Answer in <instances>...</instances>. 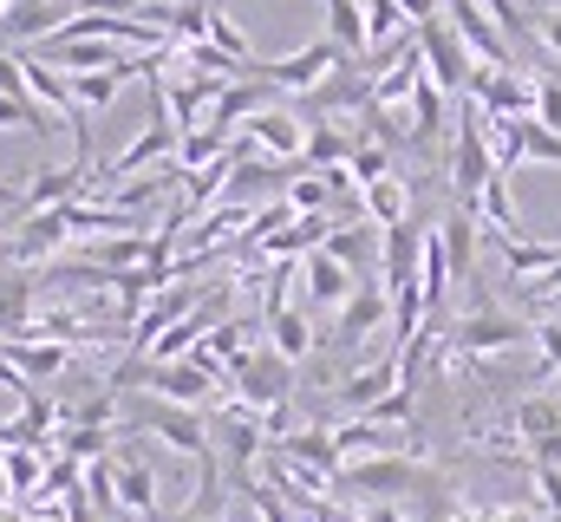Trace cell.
Segmentation results:
<instances>
[{
	"mask_svg": "<svg viewBox=\"0 0 561 522\" xmlns=\"http://www.w3.org/2000/svg\"><path fill=\"white\" fill-rule=\"evenodd\" d=\"M268 353H280L287 366H300L307 353H313V320L300 314V307H268Z\"/></svg>",
	"mask_w": 561,
	"mask_h": 522,
	"instance_id": "obj_24",
	"label": "cell"
},
{
	"mask_svg": "<svg viewBox=\"0 0 561 522\" xmlns=\"http://www.w3.org/2000/svg\"><path fill=\"white\" fill-rule=\"evenodd\" d=\"M536 347H542V373H561V320H536Z\"/></svg>",
	"mask_w": 561,
	"mask_h": 522,
	"instance_id": "obj_38",
	"label": "cell"
},
{
	"mask_svg": "<svg viewBox=\"0 0 561 522\" xmlns=\"http://www.w3.org/2000/svg\"><path fill=\"white\" fill-rule=\"evenodd\" d=\"M490 125H516V118H536V79L523 72V66H510V72H490V66H477L470 72V92H463Z\"/></svg>",
	"mask_w": 561,
	"mask_h": 522,
	"instance_id": "obj_4",
	"label": "cell"
},
{
	"mask_svg": "<svg viewBox=\"0 0 561 522\" xmlns=\"http://www.w3.org/2000/svg\"><path fill=\"white\" fill-rule=\"evenodd\" d=\"M0 130H33V137H46V112H39L26 92H0Z\"/></svg>",
	"mask_w": 561,
	"mask_h": 522,
	"instance_id": "obj_35",
	"label": "cell"
},
{
	"mask_svg": "<svg viewBox=\"0 0 561 522\" xmlns=\"http://www.w3.org/2000/svg\"><path fill=\"white\" fill-rule=\"evenodd\" d=\"M450 522H490L483 510H450Z\"/></svg>",
	"mask_w": 561,
	"mask_h": 522,
	"instance_id": "obj_43",
	"label": "cell"
},
{
	"mask_svg": "<svg viewBox=\"0 0 561 522\" xmlns=\"http://www.w3.org/2000/svg\"><path fill=\"white\" fill-rule=\"evenodd\" d=\"M419 59H424V79L450 99V92H470V72H477V59L463 53V39L450 33V20H424L419 33Z\"/></svg>",
	"mask_w": 561,
	"mask_h": 522,
	"instance_id": "obj_8",
	"label": "cell"
},
{
	"mask_svg": "<svg viewBox=\"0 0 561 522\" xmlns=\"http://www.w3.org/2000/svg\"><path fill=\"white\" fill-rule=\"evenodd\" d=\"M112 470H118V510L131 522H157V470H150V457L131 444Z\"/></svg>",
	"mask_w": 561,
	"mask_h": 522,
	"instance_id": "obj_19",
	"label": "cell"
},
{
	"mask_svg": "<svg viewBox=\"0 0 561 522\" xmlns=\"http://www.w3.org/2000/svg\"><path fill=\"white\" fill-rule=\"evenodd\" d=\"M229 398L242 405V411H255V418H268V411H280L287 398H294V366L280 360V353H249L229 379Z\"/></svg>",
	"mask_w": 561,
	"mask_h": 522,
	"instance_id": "obj_5",
	"label": "cell"
},
{
	"mask_svg": "<svg viewBox=\"0 0 561 522\" xmlns=\"http://www.w3.org/2000/svg\"><path fill=\"white\" fill-rule=\"evenodd\" d=\"M437 242H444V261H450V281H463L477 268V216L470 209H450L444 229H437Z\"/></svg>",
	"mask_w": 561,
	"mask_h": 522,
	"instance_id": "obj_26",
	"label": "cell"
},
{
	"mask_svg": "<svg viewBox=\"0 0 561 522\" xmlns=\"http://www.w3.org/2000/svg\"><path fill=\"white\" fill-rule=\"evenodd\" d=\"M268 451H280L287 464H300V470H313V477H340V444H333V424H300V431H287L280 444H268Z\"/></svg>",
	"mask_w": 561,
	"mask_h": 522,
	"instance_id": "obj_17",
	"label": "cell"
},
{
	"mask_svg": "<svg viewBox=\"0 0 561 522\" xmlns=\"http://www.w3.org/2000/svg\"><path fill=\"white\" fill-rule=\"evenodd\" d=\"M0 360H7L26 386L72 373V347H59V340H0Z\"/></svg>",
	"mask_w": 561,
	"mask_h": 522,
	"instance_id": "obj_18",
	"label": "cell"
},
{
	"mask_svg": "<svg viewBox=\"0 0 561 522\" xmlns=\"http://www.w3.org/2000/svg\"><path fill=\"white\" fill-rule=\"evenodd\" d=\"M536 125L561 137V72H542L536 79Z\"/></svg>",
	"mask_w": 561,
	"mask_h": 522,
	"instance_id": "obj_37",
	"label": "cell"
},
{
	"mask_svg": "<svg viewBox=\"0 0 561 522\" xmlns=\"http://www.w3.org/2000/svg\"><path fill=\"white\" fill-rule=\"evenodd\" d=\"M0 457H7V451H0Z\"/></svg>",
	"mask_w": 561,
	"mask_h": 522,
	"instance_id": "obj_45",
	"label": "cell"
},
{
	"mask_svg": "<svg viewBox=\"0 0 561 522\" xmlns=\"http://www.w3.org/2000/svg\"><path fill=\"white\" fill-rule=\"evenodd\" d=\"M196 300H203V294H196V287H183V281H170L163 294H150V300H144V314L125 327L131 360H144V353H150V340H157V333H170L183 314H196Z\"/></svg>",
	"mask_w": 561,
	"mask_h": 522,
	"instance_id": "obj_11",
	"label": "cell"
},
{
	"mask_svg": "<svg viewBox=\"0 0 561 522\" xmlns=\"http://www.w3.org/2000/svg\"><path fill=\"white\" fill-rule=\"evenodd\" d=\"M150 0H72V13H112V20H138Z\"/></svg>",
	"mask_w": 561,
	"mask_h": 522,
	"instance_id": "obj_40",
	"label": "cell"
},
{
	"mask_svg": "<svg viewBox=\"0 0 561 522\" xmlns=\"http://www.w3.org/2000/svg\"><path fill=\"white\" fill-rule=\"evenodd\" d=\"M529 477H536V503L561 522V470H542V464H529Z\"/></svg>",
	"mask_w": 561,
	"mask_h": 522,
	"instance_id": "obj_39",
	"label": "cell"
},
{
	"mask_svg": "<svg viewBox=\"0 0 561 522\" xmlns=\"http://www.w3.org/2000/svg\"><path fill=\"white\" fill-rule=\"evenodd\" d=\"M359 7H366V53H386V46L412 26V20L399 13V0H359Z\"/></svg>",
	"mask_w": 561,
	"mask_h": 522,
	"instance_id": "obj_31",
	"label": "cell"
},
{
	"mask_svg": "<svg viewBox=\"0 0 561 522\" xmlns=\"http://www.w3.org/2000/svg\"><path fill=\"white\" fill-rule=\"evenodd\" d=\"M268 105H275V92H268L262 79H236V86H222V99L209 105V130H222V137H229L236 125H249V118H255V112H268Z\"/></svg>",
	"mask_w": 561,
	"mask_h": 522,
	"instance_id": "obj_21",
	"label": "cell"
},
{
	"mask_svg": "<svg viewBox=\"0 0 561 522\" xmlns=\"http://www.w3.org/2000/svg\"><path fill=\"white\" fill-rule=\"evenodd\" d=\"M392 320V294L379 287V281H359L353 287V300L340 307V327H333V347H359L373 327H386Z\"/></svg>",
	"mask_w": 561,
	"mask_h": 522,
	"instance_id": "obj_16",
	"label": "cell"
},
{
	"mask_svg": "<svg viewBox=\"0 0 561 522\" xmlns=\"http://www.w3.org/2000/svg\"><path fill=\"white\" fill-rule=\"evenodd\" d=\"M340 59H346V53L320 33V39H307V46H300V53H287V59H262V66H249L242 79H262L268 92H313Z\"/></svg>",
	"mask_w": 561,
	"mask_h": 522,
	"instance_id": "obj_7",
	"label": "cell"
},
{
	"mask_svg": "<svg viewBox=\"0 0 561 522\" xmlns=\"http://www.w3.org/2000/svg\"><path fill=\"white\" fill-rule=\"evenodd\" d=\"M294 274H300V294H307V307H346L353 300V274L340 268V261L327 256V249H313V256L294 261Z\"/></svg>",
	"mask_w": 561,
	"mask_h": 522,
	"instance_id": "obj_15",
	"label": "cell"
},
{
	"mask_svg": "<svg viewBox=\"0 0 561 522\" xmlns=\"http://www.w3.org/2000/svg\"><path fill=\"white\" fill-rule=\"evenodd\" d=\"M496 177V163H490V137H483V112L463 99V112H457V144H450V196H457V209H470L477 216V196H483V183Z\"/></svg>",
	"mask_w": 561,
	"mask_h": 522,
	"instance_id": "obj_3",
	"label": "cell"
},
{
	"mask_svg": "<svg viewBox=\"0 0 561 522\" xmlns=\"http://www.w3.org/2000/svg\"><path fill=\"white\" fill-rule=\"evenodd\" d=\"M327 256L340 261L353 281H366V268L379 261V242H373V229H366V223H333V236H327Z\"/></svg>",
	"mask_w": 561,
	"mask_h": 522,
	"instance_id": "obj_25",
	"label": "cell"
},
{
	"mask_svg": "<svg viewBox=\"0 0 561 522\" xmlns=\"http://www.w3.org/2000/svg\"><path fill=\"white\" fill-rule=\"evenodd\" d=\"M419 256H424L419 223L379 229V287H386V294H399V287H419Z\"/></svg>",
	"mask_w": 561,
	"mask_h": 522,
	"instance_id": "obj_13",
	"label": "cell"
},
{
	"mask_svg": "<svg viewBox=\"0 0 561 522\" xmlns=\"http://www.w3.org/2000/svg\"><path fill=\"white\" fill-rule=\"evenodd\" d=\"M444 13H450V33L463 39V53H470L477 66H490V72H510V66H516V46L503 39V26H496L477 0H444Z\"/></svg>",
	"mask_w": 561,
	"mask_h": 522,
	"instance_id": "obj_9",
	"label": "cell"
},
{
	"mask_svg": "<svg viewBox=\"0 0 561 522\" xmlns=\"http://www.w3.org/2000/svg\"><path fill=\"white\" fill-rule=\"evenodd\" d=\"M503 268H510L516 281H523V274L536 281V274L561 268V242H529V236H510V242H503Z\"/></svg>",
	"mask_w": 561,
	"mask_h": 522,
	"instance_id": "obj_29",
	"label": "cell"
},
{
	"mask_svg": "<svg viewBox=\"0 0 561 522\" xmlns=\"http://www.w3.org/2000/svg\"><path fill=\"white\" fill-rule=\"evenodd\" d=\"M92 183V163H66V170H33V183L20 190V216H39V209H66V203H79V190Z\"/></svg>",
	"mask_w": 561,
	"mask_h": 522,
	"instance_id": "obj_12",
	"label": "cell"
},
{
	"mask_svg": "<svg viewBox=\"0 0 561 522\" xmlns=\"http://www.w3.org/2000/svg\"><path fill=\"white\" fill-rule=\"evenodd\" d=\"M359 209H366L373 229H399V223H412V183L392 170V177H379V183L359 190Z\"/></svg>",
	"mask_w": 561,
	"mask_h": 522,
	"instance_id": "obj_22",
	"label": "cell"
},
{
	"mask_svg": "<svg viewBox=\"0 0 561 522\" xmlns=\"http://www.w3.org/2000/svg\"><path fill=\"white\" fill-rule=\"evenodd\" d=\"M529 340H536V327H529V320H516V314H503V307H483V314H470V320H457V327H450V353H457V360L516 353V347H529Z\"/></svg>",
	"mask_w": 561,
	"mask_h": 522,
	"instance_id": "obj_6",
	"label": "cell"
},
{
	"mask_svg": "<svg viewBox=\"0 0 561 522\" xmlns=\"http://www.w3.org/2000/svg\"><path fill=\"white\" fill-rule=\"evenodd\" d=\"M249 150H268L280 163H300V150H307V118L287 112V105L255 112V118H249Z\"/></svg>",
	"mask_w": 561,
	"mask_h": 522,
	"instance_id": "obj_14",
	"label": "cell"
},
{
	"mask_svg": "<svg viewBox=\"0 0 561 522\" xmlns=\"http://www.w3.org/2000/svg\"><path fill=\"white\" fill-rule=\"evenodd\" d=\"M320 7H327V39L346 59H366V7L359 0H320Z\"/></svg>",
	"mask_w": 561,
	"mask_h": 522,
	"instance_id": "obj_27",
	"label": "cell"
},
{
	"mask_svg": "<svg viewBox=\"0 0 561 522\" xmlns=\"http://www.w3.org/2000/svg\"><path fill=\"white\" fill-rule=\"evenodd\" d=\"M66 86H72V105H79V112H99V105H112V99H118L125 72H72Z\"/></svg>",
	"mask_w": 561,
	"mask_h": 522,
	"instance_id": "obj_33",
	"label": "cell"
},
{
	"mask_svg": "<svg viewBox=\"0 0 561 522\" xmlns=\"http://www.w3.org/2000/svg\"><path fill=\"white\" fill-rule=\"evenodd\" d=\"M346 177H353V190H366V183L392 177V150H386V144H373V137H359V144H353V157H346Z\"/></svg>",
	"mask_w": 561,
	"mask_h": 522,
	"instance_id": "obj_34",
	"label": "cell"
},
{
	"mask_svg": "<svg viewBox=\"0 0 561 522\" xmlns=\"http://www.w3.org/2000/svg\"><path fill=\"white\" fill-rule=\"evenodd\" d=\"M0 477H7V490H13V510L33 503L39 484H46V451H7V457H0Z\"/></svg>",
	"mask_w": 561,
	"mask_h": 522,
	"instance_id": "obj_28",
	"label": "cell"
},
{
	"mask_svg": "<svg viewBox=\"0 0 561 522\" xmlns=\"http://www.w3.org/2000/svg\"><path fill=\"white\" fill-rule=\"evenodd\" d=\"M536 46H542L549 59H561V0L556 7H542V20H536Z\"/></svg>",
	"mask_w": 561,
	"mask_h": 522,
	"instance_id": "obj_41",
	"label": "cell"
},
{
	"mask_svg": "<svg viewBox=\"0 0 561 522\" xmlns=\"http://www.w3.org/2000/svg\"><path fill=\"white\" fill-rule=\"evenodd\" d=\"M0 522H26V517H20V510H13V503H7V510H0Z\"/></svg>",
	"mask_w": 561,
	"mask_h": 522,
	"instance_id": "obj_44",
	"label": "cell"
},
{
	"mask_svg": "<svg viewBox=\"0 0 561 522\" xmlns=\"http://www.w3.org/2000/svg\"><path fill=\"white\" fill-rule=\"evenodd\" d=\"M85 503L92 510H118V470H112V457L85 464Z\"/></svg>",
	"mask_w": 561,
	"mask_h": 522,
	"instance_id": "obj_36",
	"label": "cell"
},
{
	"mask_svg": "<svg viewBox=\"0 0 561 522\" xmlns=\"http://www.w3.org/2000/svg\"><path fill=\"white\" fill-rule=\"evenodd\" d=\"M203 39H209V46H216L222 59H236L242 72L255 66V53H249V33H242V26H236V20H229V13H222L216 0H209V20H203Z\"/></svg>",
	"mask_w": 561,
	"mask_h": 522,
	"instance_id": "obj_30",
	"label": "cell"
},
{
	"mask_svg": "<svg viewBox=\"0 0 561 522\" xmlns=\"http://www.w3.org/2000/svg\"><path fill=\"white\" fill-rule=\"evenodd\" d=\"M118 431H150L157 444H170L176 457H190V464H203V457H216V438H209V424H203V411H190V405H163V398H138L125 418H118Z\"/></svg>",
	"mask_w": 561,
	"mask_h": 522,
	"instance_id": "obj_2",
	"label": "cell"
},
{
	"mask_svg": "<svg viewBox=\"0 0 561 522\" xmlns=\"http://www.w3.org/2000/svg\"><path fill=\"white\" fill-rule=\"evenodd\" d=\"M66 13L72 7H59V0H0V46H46V39H59Z\"/></svg>",
	"mask_w": 561,
	"mask_h": 522,
	"instance_id": "obj_10",
	"label": "cell"
},
{
	"mask_svg": "<svg viewBox=\"0 0 561 522\" xmlns=\"http://www.w3.org/2000/svg\"><path fill=\"white\" fill-rule=\"evenodd\" d=\"M483 517L490 522H542V510H529V503H490Z\"/></svg>",
	"mask_w": 561,
	"mask_h": 522,
	"instance_id": "obj_42",
	"label": "cell"
},
{
	"mask_svg": "<svg viewBox=\"0 0 561 522\" xmlns=\"http://www.w3.org/2000/svg\"><path fill=\"white\" fill-rule=\"evenodd\" d=\"M353 144H359V137H346L333 118H307V150H300V170H320V177H327V170H346Z\"/></svg>",
	"mask_w": 561,
	"mask_h": 522,
	"instance_id": "obj_23",
	"label": "cell"
},
{
	"mask_svg": "<svg viewBox=\"0 0 561 522\" xmlns=\"http://www.w3.org/2000/svg\"><path fill=\"white\" fill-rule=\"evenodd\" d=\"M333 490H353L366 503H412V497H444V477L419 457H353L340 464Z\"/></svg>",
	"mask_w": 561,
	"mask_h": 522,
	"instance_id": "obj_1",
	"label": "cell"
},
{
	"mask_svg": "<svg viewBox=\"0 0 561 522\" xmlns=\"http://www.w3.org/2000/svg\"><path fill=\"white\" fill-rule=\"evenodd\" d=\"M392 392H399V353H386V360L346 373V379H340V405H346L353 418H366V411H373L379 398H392Z\"/></svg>",
	"mask_w": 561,
	"mask_h": 522,
	"instance_id": "obj_20",
	"label": "cell"
},
{
	"mask_svg": "<svg viewBox=\"0 0 561 522\" xmlns=\"http://www.w3.org/2000/svg\"><path fill=\"white\" fill-rule=\"evenodd\" d=\"M294 216H327V203H333V190H327V177L320 170H300V177H287V196H280Z\"/></svg>",
	"mask_w": 561,
	"mask_h": 522,
	"instance_id": "obj_32",
	"label": "cell"
}]
</instances>
